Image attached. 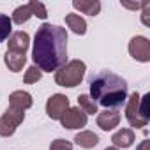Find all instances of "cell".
I'll return each mask as SVG.
<instances>
[{
    "label": "cell",
    "instance_id": "5",
    "mask_svg": "<svg viewBox=\"0 0 150 150\" xmlns=\"http://www.w3.org/2000/svg\"><path fill=\"white\" fill-rule=\"evenodd\" d=\"M125 118L131 124V127H146V124H148V120H145L141 111H139V94L138 92L131 94L129 99H127Z\"/></svg>",
    "mask_w": 150,
    "mask_h": 150
},
{
    "label": "cell",
    "instance_id": "22",
    "mask_svg": "<svg viewBox=\"0 0 150 150\" xmlns=\"http://www.w3.org/2000/svg\"><path fill=\"white\" fill-rule=\"evenodd\" d=\"M148 99H150L148 94H145L143 97H139V111H141V115H143L145 120L150 118V115H148Z\"/></svg>",
    "mask_w": 150,
    "mask_h": 150
},
{
    "label": "cell",
    "instance_id": "27",
    "mask_svg": "<svg viewBox=\"0 0 150 150\" xmlns=\"http://www.w3.org/2000/svg\"><path fill=\"white\" fill-rule=\"evenodd\" d=\"M104 150H118V148H115V146H108V148H104Z\"/></svg>",
    "mask_w": 150,
    "mask_h": 150
},
{
    "label": "cell",
    "instance_id": "26",
    "mask_svg": "<svg viewBox=\"0 0 150 150\" xmlns=\"http://www.w3.org/2000/svg\"><path fill=\"white\" fill-rule=\"evenodd\" d=\"M136 150H150V141H146V139H145V141H141V143L138 145V148H136Z\"/></svg>",
    "mask_w": 150,
    "mask_h": 150
},
{
    "label": "cell",
    "instance_id": "13",
    "mask_svg": "<svg viewBox=\"0 0 150 150\" xmlns=\"http://www.w3.org/2000/svg\"><path fill=\"white\" fill-rule=\"evenodd\" d=\"M72 7L78 9L83 14H88V16H97L101 13V2L99 0H74Z\"/></svg>",
    "mask_w": 150,
    "mask_h": 150
},
{
    "label": "cell",
    "instance_id": "12",
    "mask_svg": "<svg viewBox=\"0 0 150 150\" xmlns=\"http://www.w3.org/2000/svg\"><path fill=\"white\" fill-rule=\"evenodd\" d=\"M134 131L132 129H120L117 131L113 136H111V143L115 148H129L132 143H134Z\"/></svg>",
    "mask_w": 150,
    "mask_h": 150
},
{
    "label": "cell",
    "instance_id": "16",
    "mask_svg": "<svg viewBox=\"0 0 150 150\" xmlns=\"http://www.w3.org/2000/svg\"><path fill=\"white\" fill-rule=\"evenodd\" d=\"M65 25L78 35H83L87 32V21L80 14H65Z\"/></svg>",
    "mask_w": 150,
    "mask_h": 150
},
{
    "label": "cell",
    "instance_id": "3",
    "mask_svg": "<svg viewBox=\"0 0 150 150\" xmlns=\"http://www.w3.org/2000/svg\"><path fill=\"white\" fill-rule=\"evenodd\" d=\"M85 71L87 65L83 60H71L65 65H62L58 71H55V83L67 88L78 87L85 76Z\"/></svg>",
    "mask_w": 150,
    "mask_h": 150
},
{
    "label": "cell",
    "instance_id": "10",
    "mask_svg": "<svg viewBox=\"0 0 150 150\" xmlns=\"http://www.w3.org/2000/svg\"><path fill=\"white\" fill-rule=\"evenodd\" d=\"M120 124V113L117 110H104L97 115V125L103 131H111Z\"/></svg>",
    "mask_w": 150,
    "mask_h": 150
},
{
    "label": "cell",
    "instance_id": "11",
    "mask_svg": "<svg viewBox=\"0 0 150 150\" xmlns=\"http://www.w3.org/2000/svg\"><path fill=\"white\" fill-rule=\"evenodd\" d=\"M32 104H34V99L25 90H14L9 96V106H13V108H18V110H23L25 111V110L32 108Z\"/></svg>",
    "mask_w": 150,
    "mask_h": 150
},
{
    "label": "cell",
    "instance_id": "18",
    "mask_svg": "<svg viewBox=\"0 0 150 150\" xmlns=\"http://www.w3.org/2000/svg\"><path fill=\"white\" fill-rule=\"evenodd\" d=\"M78 108H80L85 115H94V113H97V103H96L90 96H87V94H81V96L78 97Z\"/></svg>",
    "mask_w": 150,
    "mask_h": 150
},
{
    "label": "cell",
    "instance_id": "17",
    "mask_svg": "<svg viewBox=\"0 0 150 150\" xmlns=\"http://www.w3.org/2000/svg\"><path fill=\"white\" fill-rule=\"evenodd\" d=\"M30 18H32V9H30L28 4H25V6H20V7L14 9V13H13V16H11V21L16 23V25H23V23H27Z\"/></svg>",
    "mask_w": 150,
    "mask_h": 150
},
{
    "label": "cell",
    "instance_id": "20",
    "mask_svg": "<svg viewBox=\"0 0 150 150\" xmlns=\"http://www.w3.org/2000/svg\"><path fill=\"white\" fill-rule=\"evenodd\" d=\"M41 78H42V71L37 65H30L27 69V72H25V76H23V81L27 85H32V83H37Z\"/></svg>",
    "mask_w": 150,
    "mask_h": 150
},
{
    "label": "cell",
    "instance_id": "15",
    "mask_svg": "<svg viewBox=\"0 0 150 150\" xmlns=\"http://www.w3.org/2000/svg\"><path fill=\"white\" fill-rule=\"evenodd\" d=\"M74 143L81 148H94L99 143V136L92 131H81L74 136Z\"/></svg>",
    "mask_w": 150,
    "mask_h": 150
},
{
    "label": "cell",
    "instance_id": "9",
    "mask_svg": "<svg viewBox=\"0 0 150 150\" xmlns=\"http://www.w3.org/2000/svg\"><path fill=\"white\" fill-rule=\"evenodd\" d=\"M30 46V35L23 30L14 32L9 35V42H7V51H14V53H21L25 55L27 50Z\"/></svg>",
    "mask_w": 150,
    "mask_h": 150
},
{
    "label": "cell",
    "instance_id": "23",
    "mask_svg": "<svg viewBox=\"0 0 150 150\" xmlns=\"http://www.w3.org/2000/svg\"><path fill=\"white\" fill-rule=\"evenodd\" d=\"M50 150H72V145L65 139H55V141H51Z\"/></svg>",
    "mask_w": 150,
    "mask_h": 150
},
{
    "label": "cell",
    "instance_id": "1",
    "mask_svg": "<svg viewBox=\"0 0 150 150\" xmlns=\"http://www.w3.org/2000/svg\"><path fill=\"white\" fill-rule=\"evenodd\" d=\"M32 58L34 64L46 72L58 71L62 65L67 64V30L51 25L42 23L34 37V48H32Z\"/></svg>",
    "mask_w": 150,
    "mask_h": 150
},
{
    "label": "cell",
    "instance_id": "6",
    "mask_svg": "<svg viewBox=\"0 0 150 150\" xmlns=\"http://www.w3.org/2000/svg\"><path fill=\"white\" fill-rule=\"evenodd\" d=\"M67 110H69V97H65L64 94H53L46 101V115L51 120H60Z\"/></svg>",
    "mask_w": 150,
    "mask_h": 150
},
{
    "label": "cell",
    "instance_id": "21",
    "mask_svg": "<svg viewBox=\"0 0 150 150\" xmlns=\"http://www.w3.org/2000/svg\"><path fill=\"white\" fill-rule=\"evenodd\" d=\"M28 6H30V9H32V16H37V18H41V20H46L48 11H46L44 4L37 2V0H32V2H28Z\"/></svg>",
    "mask_w": 150,
    "mask_h": 150
},
{
    "label": "cell",
    "instance_id": "4",
    "mask_svg": "<svg viewBox=\"0 0 150 150\" xmlns=\"http://www.w3.org/2000/svg\"><path fill=\"white\" fill-rule=\"evenodd\" d=\"M23 120H25V111L9 106V108L6 110V113L0 117V136H4V138L13 136L14 131H16V127H18Z\"/></svg>",
    "mask_w": 150,
    "mask_h": 150
},
{
    "label": "cell",
    "instance_id": "7",
    "mask_svg": "<svg viewBox=\"0 0 150 150\" xmlns=\"http://www.w3.org/2000/svg\"><path fill=\"white\" fill-rule=\"evenodd\" d=\"M129 53L138 62H150V41L143 35H136L129 42Z\"/></svg>",
    "mask_w": 150,
    "mask_h": 150
},
{
    "label": "cell",
    "instance_id": "14",
    "mask_svg": "<svg viewBox=\"0 0 150 150\" xmlns=\"http://www.w3.org/2000/svg\"><path fill=\"white\" fill-rule=\"evenodd\" d=\"M4 62H6V65L9 67V71H13V72H20V71L23 69V65L27 64V57H25V55H21V53L6 51Z\"/></svg>",
    "mask_w": 150,
    "mask_h": 150
},
{
    "label": "cell",
    "instance_id": "2",
    "mask_svg": "<svg viewBox=\"0 0 150 150\" xmlns=\"http://www.w3.org/2000/svg\"><path fill=\"white\" fill-rule=\"evenodd\" d=\"M90 97L106 110H117L127 101V81L115 72L103 71L90 80Z\"/></svg>",
    "mask_w": 150,
    "mask_h": 150
},
{
    "label": "cell",
    "instance_id": "8",
    "mask_svg": "<svg viewBox=\"0 0 150 150\" xmlns=\"http://www.w3.org/2000/svg\"><path fill=\"white\" fill-rule=\"evenodd\" d=\"M87 120H88V117L78 106L76 108H69L64 113V117L60 118L62 127H65V129H80V127H85L87 125Z\"/></svg>",
    "mask_w": 150,
    "mask_h": 150
},
{
    "label": "cell",
    "instance_id": "25",
    "mask_svg": "<svg viewBox=\"0 0 150 150\" xmlns=\"http://www.w3.org/2000/svg\"><path fill=\"white\" fill-rule=\"evenodd\" d=\"M143 6V2H136V4H129V2H122V7H127V9H139Z\"/></svg>",
    "mask_w": 150,
    "mask_h": 150
},
{
    "label": "cell",
    "instance_id": "19",
    "mask_svg": "<svg viewBox=\"0 0 150 150\" xmlns=\"http://www.w3.org/2000/svg\"><path fill=\"white\" fill-rule=\"evenodd\" d=\"M11 28H13V21L7 14L0 13V42H4L6 39H9L11 35Z\"/></svg>",
    "mask_w": 150,
    "mask_h": 150
},
{
    "label": "cell",
    "instance_id": "24",
    "mask_svg": "<svg viewBox=\"0 0 150 150\" xmlns=\"http://www.w3.org/2000/svg\"><path fill=\"white\" fill-rule=\"evenodd\" d=\"M141 21H143V25H150V20H148V14H150V2H143V6H141Z\"/></svg>",
    "mask_w": 150,
    "mask_h": 150
}]
</instances>
